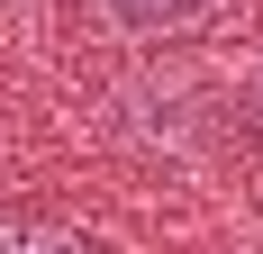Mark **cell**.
<instances>
[{"label": "cell", "mask_w": 263, "mask_h": 254, "mask_svg": "<svg viewBox=\"0 0 263 254\" xmlns=\"http://www.w3.org/2000/svg\"><path fill=\"white\" fill-rule=\"evenodd\" d=\"M118 37H182V27H200L218 9V0H91Z\"/></svg>", "instance_id": "cell-1"}, {"label": "cell", "mask_w": 263, "mask_h": 254, "mask_svg": "<svg viewBox=\"0 0 263 254\" xmlns=\"http://www.w3.org/2000/svg\"><path fill=\"white\" fill-rule=\"evenodd\" d=\"M0 254H82L64 227H36V218H0Z\"/></svg>", "instance_id": "cell-2"}, {"label": "cell", "mask_w": 263, "mask_h": 254, "mask_svg": "<svg viewBox=\"0 0 263 254\" xmlns=\"http://www.w3.org/2000/svg\"><path fill=\"white\" fill-rule=\"evenodd\" d=\"M254 154H263V91H254Z\"/></svg>", "instance_id": "cell-3"}]
</instances>
